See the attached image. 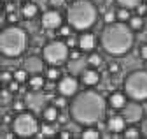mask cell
I'll return each instance as SVG.
<instances>
[{"label":"cell","instance_id":"26","mask_svg":"<svg viewBox=\"0 0 147 139\" xmlns=\"http://www.w3.org/2000/svg\"><path fill=\"white\" fill-rule=\"evenodd\" d=\"M123 136H124L126 139H138V137H142V130H137V129H124Z\"/></svg>","mask_w":147,"mask_h":139},{"label":"cell","instance_id":"16","mask_svg":"<svg viewBox=\"0 0 147 139\" xmlns=\"http://www.w3.org/2000/svg\"><path fill=\"white\" fill-rule=\"evenodd\" d=\"M126 93H119V92H114V93H110L109 97V106L112 108V109H123L126 106Z\"/></svg>","mask_w":147,"mask_h":139},{"label":"cell","instance_id":"40","mask_svg":"<svg viewBox=\"0 0 147 139\" xmlns=\"http://www.w3.org/2000/svg\"><path fill=\"white\" fill-rule=\"evenodd\" d=\"M119 71V65L117 63H110V72H117Z\"/></svg>","mask_w":147,"mask_h":139},{"label":"cell","instance_id":"42","mask_svg":"<svg viewBox=\"0 0 147 139\" xmlns=\"http://www.w3.org/2000/svg\"><path fill=\"white\" fill-rule=\"evenodd\" d=\"M63 2H65V0H51V4H53V5H61Z\"/></svg>","mask_w":147,"mask_h":139},{"label":"cell","instance_id":"5","mask_svg":"<svg viewBox=\"0 0 147 139\" xmlns=\"http://www.w3.org/2000/svg\"><path fill=\"white\" fill-rule=\"evenodd\" d=\"M124 93L131 100H147V71L138 69L126 76L124 79Z\"/></svg>","mask_w":147,"mask_h":139},{"label":"cell","instance_id":"23","mask_svg":"<svg viewBox=\"0 0 147 139\" xmlns=\"http://www.w3.org/2000/svg\"><path fill=\"white\" fill-rule=\"evenodd\" d=\"M54 134H56V129L44 123V125L40 127V130L37 132V137H51V136H54Z\"/></svg>","mask_w":147,"mask_h":139},{"label":"cell","instance_id":"17","mask_svg":"<svg viewBox=\"0 0 147 139\" xmlns=\"http://www.w3.org/2000/svg\"><path fill=\"white\" fill-rule=\"evenodd\" d=\"M58 116H60V111H58V108L54 106H46L44 109H42V118H44V121H47V123H53V121H58Z\"/></svg>","mask_w":147,"mask_h":139},{"label":"cell","instance_id":"37","mask_svg":"<svg viewBox=\"0 0 147 139\" xmlns=\"http://www.w3.org/2000/svg\"><path fill=\"white\" fill-rule=\"evenodd\" d=\"M140 57H142V60L147 62V44H142V48H140Z\"/></svg>","mask_w":147,"mask_h":139},{"label":"cell","instance_id":"38","mask_svg":"<svg viewBox=\"0 0 147 139\" xmlns=\"http://www.w3.org/2000/svg\"><path fill=\"white\" fill-rule=\"evenodd\" d=\"M140 130H142V136L147 137V118L142 120V127H140Z\"/></svg>","mask_w":147,"mask_h":139},{"label":"cell","instance_id":"11","mask_svg":"<svg viewBox=\"0 0 147 139\" xmlns=\"http://www.w3.org/2000/svg\"><path fill=\"white\" fill-rule=\"evenodd\" d=\"M126 123H128V121L124 120L123 114H112L107 120V130H110V132L114 134V137H116L119 132H124Z\"/></svg>","mask_w":147,"mask_h":139},{"label":"cell","instance_id":"29","mask_svg":"<svg viewBox=\"0 0 147 139\" xmlns=\"http://www.w3.org/2000/svg\"><path fill=\"white\" fill-rule=\"evenodd\" d=\"M103 21H105L107 25H112V23H116V21H117V14H116L114 11H107V12L103 14Z\"/></svg>","mask_w":147,"mask_h":139},{"label":"cell","instance_id":"21","mask_svg":"<svg viewBox=\"0 0 147 139\" xmlns=\"http://www.w3.org/2000/svg\"><path fill=\"white\" fill-rule=\"evenodd\" d=\"M128 25L131 27V30H140L144 27V16H138V14H133L130 21H128Z\"/></svg>","mask_w":147,"mask_h":139},{"label":"cell","instance_id":"4","mask_svg":"<svg viewBox=\"0 0 147 139\" xmlns=\"http://www.w3.org/2000/svg\"><path fill=\"white\" fill-rule=\"evenodd\" d=\"M26 44H28V37H26V32L21 27L11 25V27L2 30V35H0V51H2L4 57H9V58L20 57L26 49Z\"/></svg>","mask_w":147,"mask_h":139},{"label":"cell","instance_id":"19","mask_svg":"<svg viewBox=\"0 0 147 139\" xmlns=\"http://www.w3.org/2000/svg\"><path fill=\"white\" fill-rule=\"evenodd\" d=\"M28 84H30V90H42L44 88V78L40 74H33L28 79Z\"/></svg>","mask_w":147,"mask_h":139},{"label":"cell","instance_id":"43","mask_svg":"<svg viewBox=\"0 0 147 139\" xmlns=\"http://www.w3.org/2000/svg\"><path fill=\"white\" fill-rule=\"evenodd\" d=\"M58 121H61V123H65V121H67V116H58Z\"/></svg>","mask_w":147,"mask_h":139},{"label":"cell","instance_id":"41","mask_svg":"<svg viewBox=\"0 0 147 139\" xmlns=\"http://www.w3.org/2000/svg\"><path fill=\"white\" fill-rule=\"evenodd\" d=\"M9 21L11 23H16L18 21V14H9Z\"/></svg>","mask_w":147,"mask_h":139},{"label":"cell","instance_id":"39","mask_svg":"<svg viewBox=\"0 0 147 139\" xmlns=\"http://www.w3.org/2000/svg\"><path fill=\"white\" fill-rule=\"evenodd\" d=\"M60 137H61V139H68V137H72V134L67 132V130H61V132H60Z\"/></svg>","mask_w":147,"mask_h":139},{"label":"cell","instance_id":"30","mask_svg":"<svg viewBox=\"0 0 147 139\" xmlns=\"http://www.w3.org/2000/svg\"><path fill=\"white\" fill-rule=\"evenodd\" d=\"M12 79H14V72H9V71H2V74H0V81H2L4 84H9Z\"/></svg>","mask_w":147,"mask_h":139},{"label":"cell","instance_id":"9","mask_svg":"<svg viewBox=\"0 0 147 139\" xmlns=\"http://www.w3.org/2000/svg\"><path fill=\"white\" fill-rule=\"evenodd\" d=\"M77 88H79V83L74 76H63L60 78V83L56 86V90L60 95H65V97H70V95H76L77 93Z\"/></svg>","mask_w":147,"mask_h":139},{"label":"cell","instance_id":"7","mask_svg":"<svg viewBox=\"0 0 147 139\" xmlns=\"http://www.w3.org/2000/svg\"><path fill=\"white\" fill-rule=\"evenodd\" d=\"M68 44L63 41H51L42 49V58L47 65H61L68 60Z\"/></svg>","mask_w":147,"mask_h":139},{"label":"cell","instance_id":"15","mask_svg":"<svg viewBox=\"0 0 147 139\" xmlns=\"http://www.w3.org/2000/svg\"><path fill=\"white\" fill-rule=\"evenodd\" d=\"M95 46H96V39H95L93 33H89V32L81 33V37H79V49L81 51H86L88 53V51H93Z\"/></svg>","mask_w":147,"mask_h":139},{"label":"cell","instance_id":"34","mask_svg":"<svg viewBox=\"0 0 147 139\" xmlns=\"http://www.w3.org/2000/svg\"><path fill=\"white\" fill-rule=\"evenodd\" d=\"M11 90L9 88H5V90H2V95H0V97H2V104H9L11 102Z\"/></svg>","mask_w":147,"mask_h":139},{"label":"cell","instance_id":"31","mask_svg":"<svg viewBox=\"0 0 147 139\" xmlns=\"http://www.w3.org/2000/svg\"><path fill=\"white\" fill-rule=\"evenodd\" d=\"M58 35H60V37H68V35H72V27H70V25H61L60 30H58Z\"/></svg>","mask_w":147,"mask_h":139},{"label":"cell","instance_id":"20","mask_svg":"<svg viewBox=\"0 0 147 139\" xmlns=\"http://www.w3.org/2000/svg\"><path fill=\"white\" fill-rule=\"evenodd\" d=\"M60 65H49L47 69H46V78L49 79V81H56V79H60Z\"/></svg>","mask_w":147,"mask_h":139},{"label":"cell","instance_id":"1","mask_svg":"<svg viewBox=\"0 0 147 139\" xmlns=\"http://www.w3.org/2000/svg\"><path fill=\"white\" fill-rule=\"evenodd\" d=\"M105 114V100L95 90H86L70 102V118L79 125H95Z\"/></svg>","mask_w":147,"mask_h":139},{"label":"cell","instance_id":"35","mask_svg":"<svg viewBox=\"0 0 147 139\" xmlns=\"http://www.w3.org/2000/svg\"><path fill=\"white\" fill-rule=\"evenodd\" d=\"M67 44H68V48L79 46V37H76V35H68V37H67Z\"/></svg>","mask_w":147,"mask_h":139},{"label":"cell","instance_id":"6","mask_svg":"<svg viewBox=\"0 0 147 139\" xmlns=\"http://www.w3.org/2000/svg\"><path fill=\"white\" fill-rule=\"evenodd\" d=\"M40 130L39 127V121L37 118L28 113V111H21L18 113L16 118L12 120V132L20 137H32V136H37V132Z\"/></svg>","mask_w":147,"mask_h":139},{"label":"cell","instance_id":"8","mask_svg":"<svg viewBox=\"0 0 147 139\" xmlns=\"http://www.w3.org/2000/svg\"><path fill=\"white\" fill-rule=\"evenodd\" d=\"M121 111H123L121 114L124 116V120L128 123H138V121L144 120V109L138 104V100L137 102H126V106Z\"/></svg>","mask_w":147,"mask_h":139},{"label":"cell","instance_id":"25","mask_svg":"<svg viewBox=\"0 0 147 139\" xmlns=\"http://www.w3.org/2000/svg\"><path fill=\"white\" fill-rule=\"evenodd\" d=\"M28 71L23 67V69H18V71H14V79L16 81H20V83H25V81H28L30 78H28Z\"/></svg>","mask_w":147,"mask_h":139},{"label":"cell","instance_id":"32","mask_svg":"<svg viewBox=\"0 0 147 139\" xmlns=\"http://www.w3.org/2000/svg\"><path fill=\"white\" fill-rule=\"evenodd\" d=\"M25 108H26V102H23V100H14V102H12V109H14L16 113L25 111Z\"/></svg>","mask_w":147,"mask_h":139},{"label":"cell","instance_id":"3","mask_svg":"<svg viewBox=\"0 0 147 139\" xmlns=\"http://www.w3.org/2000/svg\"><path fill=\"white\" fill-rule=\"evenodd\" d=\"M96 7L91 0H76L67 9V21L76 30H88L96 21Z\"/></svg>","mask_w":147,"mask_h":139},{"label":"cell","instance_id":"2","mask_svg":"<svg viewBox=\"0 0 147 139\" xmlns=\"http://www.w3.org/2000/svg\"><path fill=\"white\" fill-rule=\"evenodd\" d=\"M133 46V30L130 25L116 21L107 25L102 32V48L109 55H124Z\"/></svg>","mask_w":147,"mask_h":139},{"label":"cell","instance_id":"28","mask_svg":"<svg viewBox=\"0 0 147 139\" xmlns=\"http://www.w3.org/2000/svg\"><path fill=\"white\" fill-rule=\"evenodd\" d=\"M86 60H88V65H91V67H98V65H102V57L96 55V53H91Z\"/></svg>","mask_w":147,"mask_h":139},{"label":"cell","instance_id":"22","mask_svg":"<svg viewBox=\"0 0 147 139\" xmlns=\"http://www.w3.org/2000/svg\"><path fill=\"white\" fill-rule=\"evenodd\" d=\"M117 21H123V23H128L131 18V9H128V7H121L117 12Z\"/></svg>","mask_w":147,"mask_h":139},{"label":"cell","instance_id":"12","mask_svg":"<svg viewBox=\"0 0 147 139\" xmlns=\"http://www.w3.org/2000/svg\"><path fill=\"white\" fill-rule=\"evenodd\" d=\"M44 100H46V97H44V93H42L40 90H32V93H28V95H26V99H25L26 106H28V108H32L33 111L44 109V108H42Z\"/></svg>","mask_w":147,"mask_h":139},{"label":"cell","instance_id":"18","mask_svg":"<svg viewBox=\"0 0 147 139\" xmlns=\"http://www.w3.org/2000/svg\"><path fill=\"white\" fill-rule=\"evenodd\" d=\"M37 12H39V7H37V4H33V2H26L23 5V9H21V14H23L25 20H33L37 16Z\"/></svg>","mask_w":147,"mask_h":139},{"label":"cell","instance_id":"27","mask_svg":"<svg viewBox=\"0 0 147 139\" xmlns=\"http://www.w3.org/2000/svg\"><path fill=\"white\" fill-rule=\"evenodd\" d=\"M121 7H128V9H135L138 4H142V0H116Z\"/></svg>","mask_w":147,"mask_h":139},{"label":"cell","instance_id":"14","mask_svg":"<svg viewBox=\"0 0 147 139\" xmlns=\"http://www.w3.org/2000/svg\"><path fill=\"white\" fill-rule=\"evenodd\" d=\"M28 72L32 74H40L42 69H44V58H39V57H30L25 60V65H23Z\"/></svg>","mask_w":147,"mask_h":139},{"label":"cell","instance_id":"36","mask_svg":"<svg viewBox=\"0 0 147 139\" xmlns=\"http://www.w3.org/2000/svg\"><path fill=\"white\" fill-rule=\"evenodd\" d=\"M135 9H137V14H138V16H144V14L147 12V5H145V4H138Z\"/></svg>","mask_w":147,"mask_h":139},{"label":"cell","instance_id":"13","mask_svg":"<svg viewBox=\"0 0 147 139\" xmlns=\"http://www.w3.org/2000/svg\"><path fill=\"white\" fill-rule=\"evenodd\" d=\"M81 79H82V83L86 84V86H95V84H98V81H100V72L96 71V67H86L84 71L81 72Z\"/></svg>","mask_w":147,"mask_h":139},{"label":"cell","instance_id":"10","mask_svg":"<svg viewBox=\"0 0 147 139\" xmlns=\"http://www.w3.org/2000/svg\"><path fill=\"white\" fill-rule=\"evenodd\" d=\"M61 21H63V18H61L60 11H56V9L46 11L42 14V20H40V23H42V27L46 30H56V28H60L61 27Z\"/></svg>","mask_w":147,"mask_h":139},{"label":"cell","instance_id":"33","mask_svg":"<svg viewBox=\"0 0 147 139\" xmlns=\"http://www.w3.org/2000/svg\"><path fill=\"white\" fill-rule=\"evenodd\" d=\"M53 104H54V106H56V108H65L67 106V99H65V95H61V97H56V99H54L53 100Z\"/></svg>","mask_w":147,"mask_h":139},{"label":"cell","instance_id":"24","mask_svg":"<svg viewBox=\"0 0 147 139\" xmlns=\"http://www.w3.org/2000/svg\"><path fill=\"white\" fill-rule=\"evenodd\" d=\"M100 130H96V129H86V130H82V134H81V137L82 139H100Z\"/></svg>","mask_w":147,"mask_h":139}]
</instances>
